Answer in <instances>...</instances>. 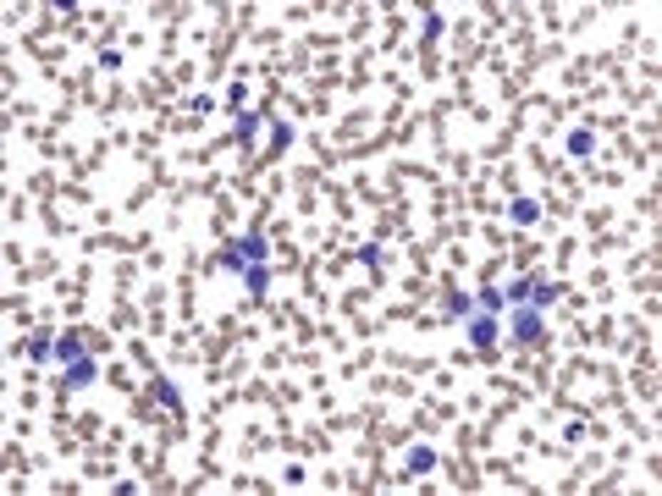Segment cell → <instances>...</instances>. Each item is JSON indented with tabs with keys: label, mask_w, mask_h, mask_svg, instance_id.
<instances>
[{
	"label": "cell",
	"mask_w": 662,
	"mask_h": 496,
	"mask_svg": "<svg viewBox=\"0 0 662 496\" xmlns=\"http://www.w3.org/2000/svg\"><path fill=\"white\" fill-rule=\"evenodd\" d=\"M469 342H475V348H492V342H496V320H492V314H480L475 326H469Z\"/></svg>",
	"instance_id": "cell-1"
},
{
	"label": "cell",
	"mask_w": 662,
	"mask_h": 496,
	"mask_svg": "<svg viewBox=\"0 0 662 496\" xmlns=\"http://www.w3.org/2000/svg\"><path fill=\"white\" fill-rule=\"evenodd\" d=\"M514 336L536 342V336H541V309H524V314H519V320H514Z\"/></svg>",
	"instance_id": "cell-2"
},
{
	"label": "cell",
	"mask_w": 662,
	"mask_h": 496,
	"mask_svg": "<svg viewBox=\"0 0 662 496\" xmlns=\"http://www.w3.org/2000/svg\"><path fill=\"white\" fill-rule=\"evenodd\" d=\"M88 381H94V358H88V353H83L78 364H72V370H66V386H88Z\"/></svg>",
	"instance_id": "cell-3"
},
{
	"label": "cell",
	"mask_w": 662,
	"mask_h": 496,
	"mask_svg": "<svg viewBox=\"0 0 662 496\" xmlns=\"http://www.w3.org/2000/svg\"><path fill=\"white\" fill-rule=\"evenodd\" d=\"M56 358H61V364H78V358H83V342H78V336H61V342H56Z\"/></svg>",
	"instance_id": "cell-4"
},
{
	"label": "cell",
	"mask_w": 662,
	"mask_h": 496,
	"mask_svg": "<svg viewBox=\"0 0 662 496\" xmlns=\"http://www.w3.org/2000/svg\"><path fill=\"white\" fill-rule=\"evenodd\" d=\"M536 215H541V210L530 205V199H519V205H514V221H519V227H530V221H536Z\"/></svg>",
	"instance_id": "cell-5"
},
{
	"label": "cell",
	"mask_w": 662,
	"mask_h": 496,
	"mask_svg": "<svg viewBox=\"0 0 662 496\" xmlns=\"http://www.w3.org/2000/svg\"><path fill=\"white\" fill-rule=\"evenodd\" d=\"M248 287L265 292V287H270V270H265V265H248Z\"/></svg>",
	"instance_id": "cell-6"
},
{
	"label": "cell",
	"mask_w": 662,
	"mask_h": 496,
	"mask_svg": "<svg viewBox=\"0 0 662 496\" xmlns=\"http://www.w3.org/2000/svg\"><path fill=\"white\" fill-rule=\"evenodd\" d=\"M161 403H166V408H183V397H177V386H171V381H161Z\"/></svg>",
	"instance_id": "cell-7"
}]
</instances>
